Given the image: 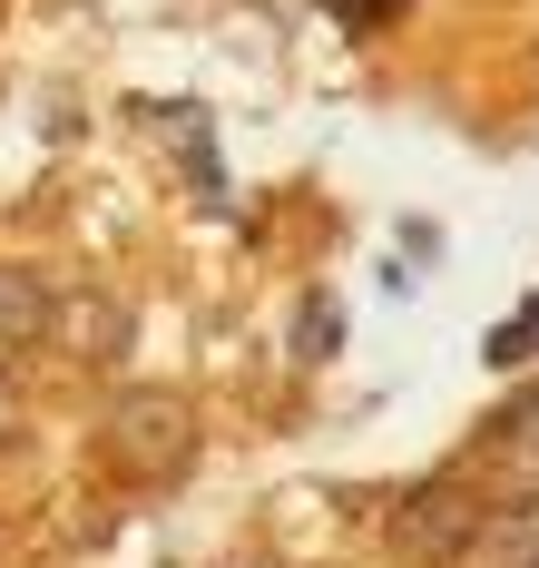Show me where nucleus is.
<instances>
[{
    "label": "nucleus",
    "instance_id": "5",
    "mask_svg": "<svg viewBox=\"0 0 539 568\" xmlns=\"http://www.w3.org/2000/svg\"><path fill=\"white\" fill-rule=\"evenodd\" d=\"M530 353H539V294L510 314V324H490V334H480V363H490V373H520Z\"/></svg>",
    "mask_w": 539,
    "mask_h": 568
},
{
    "label": "nucleus",
    "instance_id": "9",
    "mask_svg": "<svg viewBox=\"0 0 539 568\" xmlns=\"http://www.w3.org/2000/svg\"><path fill=\"white\" fill-rule=\"evenodd\" d=\"M255 10H275V0H255Z\"/></svg>",
    "mask_w": 539,
    "mask_h": 568
},
{
    "label": "nucleus",
    "instance_id": "7",
    "mask_svg": "<svg viewBox=\"0 0 539 568\" xmlns=\"http://www.w3.org/2000/svg\"><path fill=\"white\" fill-rule=\"evenodd\" d=\"M383 10H403V0H334V20H344V30H383Z\"/></svg>",
    "mask_w": 539,
    "mask_h": 568
},
{
    "label": "nucleus",
    "instance_id": "6",
    "mask_svg": "<svg viewBox=\"0 0 539 568\" xmlns=\"http://www.w3.org/2000/svg\"><path fill=\"white\" fill-rule=\"evenodd\" d=\"M334 343H344V314H334L324 294H304V314H295V353H304V363H324Z\"/></svg>",
    "mask_w": 539,
    "mask_h": 568
},
{
    "label": "nucleus",
    "instance_id": "4",
    "mask_svg": "<svg viewBox=\"0 0 539 568\" xmlns=\"http://www.w3.org/2000/svg\"><path fill=\"white\" fill-rule=\"evenodd\" d=\"M50 304H60V294L30 275V265H0V363H20L30 343L50 334Z\"/></svg>",
    "mask_w": 539,
    "mask_h": 568
},
{
    "label": "nucleus",
    "instance_id": "3",
    "mask_svg": "<svg viewBox=\"0 0 539 568\" xmlns=\"http://www.w3.org/2000/svg\"><path fill=\"white\" fill-rule=\"evenodd\" d=\"M480 452L500 460V500H539V393L500 402L480 422Z\"/></svg>",
    "mask_w": 539,
    "mask_h": 568
},
{
    "label": "nucleus",
    "instance_id": "8",
    "mask_svg": "<svg viewBox=\"0 0 539 568\" xmlns=\"http://www.w3.org/2000/svg\"><path fill=\"white\" fill-rule=\"evenodd\" d=\"M0 432H10V373H0Z\"/></svg>",
    "mask_w": 539,
    "mask_h": 568
},
{
    "label": "nucleus",
    "instance_id": "2",
    "mask_svg": "<svg viewBox=\"0 0 539 568\" xmlns=\"http://www.w3.org/2000/svg\"><path fill=\"white\" fill-rule=\"evenodd\" d=\"M461 549H480V490L471 470H431L393 500V559L413 568H451Z\"/></svg>",
    "mask_w": 539,
    "mask_h": 568
},
{
    "label": "nucleus",
    "instance_id": "1",
    "mask_svg": "<svg viewBox=\"0 0 539 568\" xmlns=\"http://www.w3.org/2000/svg\"><path fill=\"white\" fill-rule=\"evenodd\" d=\"M109 452H119L128 480H148V490H177L186 470H196V402L167 393V383H128L109 402V432H99Z\"/></svg>",
    "mask_w": 539,
    "mask_h": 568
}]
</instances>
